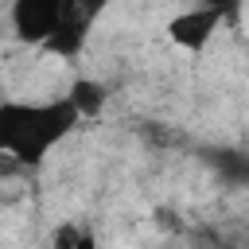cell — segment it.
I'll return each mask as SVG.
<instances>
[{"instance_id":"cell-1","label":"cell","mask_w":249,"mask_h":249,"mask_svg":"<svg viewBox=\"0 0 249 249\" xmlns=\"http://www.w3.org/2000/svg\"><path fill=\"white\" fill-rule=\"evenodd\" d=\"M78 109L66 97L54 101H4L0 105V148L19 163H43L58 140L78 124Z\"/></svg>"},{"instance_id":"cell-6","label":"cell","mask_w":249,"mask_h":249,"mask_svg":"<svg viewBox=\"0 0 249 249\" xmlns=\"http://www.w3.org/2000/svg\"><path fill=\"white\" fill-rule=\"evenodd\" d=\"M214 171L222 183H233V187H249V156L245 152H214Z\"/></svg>"},{"instance_id":"cell-4","label":"cell","mask_w":249,"mask_h":249,"mask_svg":"<svg viewBox=\"0 0 249 249\" xmlns=\"http://www.w3.org/2000/svg\"><path fill=\"white\" fill-rule=\"evenodd\" d=\"M86 27H89V16H86L82 8H74V4H70V12H66V19H62V27L51 35V43H47V47H51L54 54L70 58V54H78V51L86 47V35H89Z\"/></svg>"},{"instance_id":"cell-2","label":"cell","mask_w":249,"mask_h":249,"mask_svg":"<svg viewBox=\"0 0 249 249\" xmlns=\"http://www.w3.org/2000/svg\"><path fill=\"white\" fill-rule=\"evenodd\" d=\"M66 12H70V4H62V0H19L12 8V27L23 43H43L47 47L51 35L62 27Z\"/></svg>"},{"instance_id":"cell-7","label":"cell","mask_w":249,"mask_h":249,"mask_svg":"<svg viewBox=\"0 0 249 249\" xmlns=\"http://www.w3.org/2000/svg\"><path fill=\"white\" fill-rule=\"evenodd\" d=\"M74 249H97V237L89 233V230H82V237H78V245Z\"/></svg>"},{"instance_id":"cell-3","label":"cell","mask_w":249,"mask_h":249,"mask_svg":"<svg viewBox=\"0 0 249 249\" xmlns=\"http://www.w3.org/2000/svg\"><path fill=\"white\" fill-rule=\"evenodd\" d=\"M218 23H222V8H187V12H179L175 19H171V39L183 47V51H202L210 39H214V31H218Z\"/></svg>"},{"instance_id":"cell-5","label":"cell","mask_w":249,"mask_h":249,"mask_svg":"<svg viewBox=\"0 0 249 249\" xmlns=\"http://www.w3.org/2000/svg\"><path fill=\"white\" fill-rule=\"evenodd\" d=\"M66 101L78 109V117H97L105 109V86L93 82V78H78L66 93Z\"/></svg>"}]
</instances>
